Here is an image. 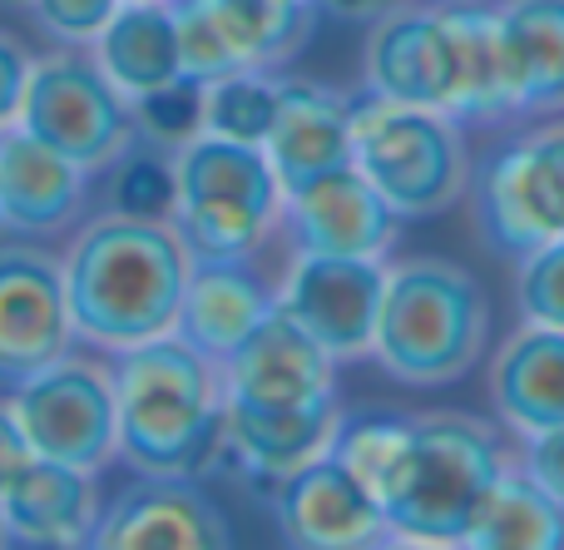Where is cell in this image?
<instances>
[{"mask_svg":"<svg viewBox=\"0 0 564 550\" xmlns=\"http://www.w3.org/2000/svg\"><path fill=\"white\" fill-rule=\"evenodd\" d=\"M115 89L134 105V99L154 95V89L184 79V60H178V30H174V6L169 0H124L115 10L99 40L89 45Z\"/></svg>","mask_w":564,"mask_h":550,"instance_id":"24","label":"cell"},{"mask_svg":"<svg viewBox=\"0 0 564 550\" xmlns=\"http://www.w3.org/2000/svg\"><path fill=\"white\" fill-rule=\"evenodd\" d=\"M351 164L377 184V194L397 208L401 224L456 208L476 179L460 119H451L446 109L391 105L371 95H357Z\"/></svg>","mask_w":564,"mask_h":550,"instance_id":"6","label":"cell"},{"mask_svg":"<svg viewBox=\"0 0 564 550\" xmlns=\"http://www.w3.org/2000/svg\"><path fill=\"white\" fill-rule=\"evenodd\" d=\"M337 357L307 337L282 308L263 317L253 337L228 357L224 373V407L243 412H312L337 402Z\"/></svg>","mask_w":564,"mask_h":550,"instance_id":"14","label":"cell"},{"mask_svg":"<svg viewBox=\"0 0 564 550\" xmlns=\"http://www.w3.org/2000/svg\"><path fill=\"white\" fill-rule=\"evenodd\" d=\"M243 69H282L302 45L322 10L288 0H208Z\"/></svg>","mask_w":564,"mask_h":550,"instance_id":"27","label":"cell"},{"mask_svg":"<svg viewBox=\"0 0 564 550\" xmlns=\"http://www.w3.org/2000/svg\"><path fill=\"white\" fill-rule=\"evenodd\" d=\"M490 412L525 442L564 427V327L520 323L490 357Z\"/></svg>","mask_w":564,"mask_h":550,"instance_id":"21","label":"cell"},{"mask_svg":"<svg viewBox=\"0 0 564 550\" xmlns=\"http://www.w3.org/2000/svg\"><path fill=\"white\" fill-rule=\"evenodd\" d=\"M10 6H20V0H10Z\"/></svg>","mask_w":564,"mask_h":550,"instance_id":"41","label":"cell"},{"mask_svg":"<svg viewBox=\"0 0 564 550\" xmlns=\"http://www.w3.org/2000/svg\"><path fill=\"white\" fill-rule=\"evenodd\" d=\"M30 69H35V55H30L10 30H0V129L20 125V105H25Z\"/></svg>","mask_w":564,"mask_h":550,"instance_id":"36","label":"cell"},{"mask_svg":"<svg viewBox=\"0 0 564 550\" xmlns=\"http://www.w3.org/2000/svg\"><path fill=\"white\" fill-rule=\"evenodd\" d=\"M89 169L50 149L30 129H0V234L6 238H55L85 218Z\"/></svg>","mask_w":564,"mask_h":550,"instance_id":"17","label":"cell"},{"mask_svg":"<svg viewBox=\"0 0 564 550\" xmlns=\"http://www.w3.org/2000/svg\"><path fill=\"white\" fill-rule=\"evenodd\" d=\"M496 35L516 119L564 115V0H496Z\"/></svg>","mask_w":564,"mask_h":550,"instance_id":"22","label":"cell"},{"mask_svg":"<svg viewBox=\"0 0 564 550\" xmlns=\"http://www.w3.org/2000/svg\"><path fill=\"white\" fill-rule=\"evenodd\" d=\"M278 109V69H234L204 85V129L208 134L263 144Z\"/></svg>","mask_w":564,"mask_h":550,"instance_id":"29","label":"cell"},{"mask_svg":"<svg viewBox=\"0 0 564 550\" xmlns=\"http://www.w3.org/2000/svg\"><path fill=\"white\" fill-rule=\"evenodd\" d=\"M273 511L282 541L302 550H361L391 536L381 502L332 452L282 476L273 486Z\"/></svg>","mask_w":564,"mask_h":550,"instance_id":"16","label":"cell"},{"mask_svg":"<svg viewBox=\"0 0 564 550\" xmlns=\"http://www.w3.org/2000/svg\"><path fill=\"white\" fill-rule=\"evenodd\" d=\"M397 0H317V10L322 15H332V20H377L381 10H391Z\"/></svg>","mask_w":564,"mask_h":550,"instance_id":"38","label":"cell"},{"mask_svg":"<svg viewBox=\"0 0 564 550\" xmlns=\"http://www.w3.org/2000/svg\"><path fill=\"white\" fill-rule=\"evenodd\" d=\"M178 198L169 224L194 258H258L278 238L282 184L263 144L224 134H188L174 149Z\"/></svg>","mask_w":564,"mask_h":550,"instance_id":"5","label":"cell"},{"mask_svg":"<svg viewBox=\"0 0 564 550\" xmlns=\"http://www.w3.org/2000/svg\"><path fill=\"white\" fill-rule=\"evenodd\" d=\"M351 115H357V95H347V89L307 75H278V109L263 154L273 164L282 194L351 164Z\"/></svg>","mask_w":564,"mask_h":550,"instance_id":"18","label":"cell"},{"mask_svg":"<svg viewBox=\"0 0 564 550\" xmlns=\"http://www.w3.org/2000/svg\"><path fill=\"white\" fill-rule=\"evenodd\" d=\"M10 407H15L20 432L35 456L69 462L95 476L119 462L115 363H99V357L69 347L65 357L10 387Z\"/></svg>","mask_w":564,"mask_h":550,"instance_id":"8","label":"cell"},{"mask_svg":"<svg viewBox=\"0 0 564 550\" xmlns=\"http://www.w3.org/2000/svg\"><path fill=\"white\" fill-rule=\"evenodd\" d=\"M79 343L59 254L35 238L0 244V387L25 382Z\"/></svg>","mask_w":564,"mask_h":550,"instance_id":"11","label":"cell"},{"mask_svg":"<svg viewBox=\"0 0 564 550\" xmlns=\"http://www.w3.org/2000/svg\"><path fill=\"white\" fill-rule=\"evenodd\" d=\"M10 541L35 550H79L95 541V526L105 516V496L95 486V472H79L69 462L30 456L25 472L0 496Z\"/></svg>","mask_w":564,"mask_h":550,"instance_id":"20","label":"cell"},{"mask_svg":"<svg viewBox=\"0 0 564 550\" xmlns=\"http://www.w3.org/2000/svg\"><path fill=\"white\" fill-rule=\"evenodd\" d=\"M59 268L79 343L115 357L174 333L194 254L169 218L105 208L69 238Z\"/></svg>","mask_w":564,"mask_h":550,"instance_id":"1","label":"cell"},{"mask_svg":"<svg viewBox=\"0 0 564 550\" xmlns=\"http://www.w3.org/2000/svg\"><path fill=\"white\" fill-rule=\"evenodd\" d=\"M278 238L288 254H327V258H381L401 238V214L377 194L357 164H341L282 194Z\"/></svg>","mask_w":564,"mask_h":550,"instance_id":"13","label":"cell"},{"mask_svg":"<svg viewBox=\"0 0 564 550\" xmlns=\"http://www.w3.org/2000/svg\"><path fill=\"white\" fill-rule=\"evenodd\" d=\"M95 550H228L234 526L198 476H139L105 502Z\"/></svg>","mask_w":564,"mask_h":550,"instance_id":"15","label":"cell"},{"mask_svg":"<svg viewBox=\"0 0 564 550\" xmlns=\"http://www.w3.org/2000/svg\"><path fill=\"white\" fill-rule=\"evenodd\" d=\"M516 462L525 466V476L540 486V492L555 496V502L564 506V427H550V432H540V436H525V446H520Z\"/></svg>","mask_w":564,"mask_h":550,"instance_id":"35","label":"cell"},{"mask_svg":"<svg viewBox=\"0 0 564 550\" xmlns=\"http://www.w3.org/2000/svg\"><path fill=\"white\" fill-rule=\"evenodd\" d=\"M278 308V283H268L253 258H194L178 303L174 333L224 367Z\"/></svg>","mask_w":564,"mask_h":550,"instance_id":"19","label":"cell"},{"mask_svg":"<svg viewBox=\"0 0 564 550\" xmlns=\"http://www.w3.org/2000/svg\"><path fill=\"white\" fill-rule=\"evenodd\" d=\"M361 95L451 115V99H456V15H451V0H436V6L397 0L371 20L367 45H361Z\"/></svg>","mask_w":564,"mask_h":550,"instance_id":"10","label":"cell"},{"mask_svg":"<svg viewBox=\"0 0 564 550\" xmlns=\"http://www.w3.org/2000/svg\"><path fill=\"white\" fill-rule=\"evenodd\" d=\"M490 347V303L476 273L451 258H387L371 357L406 387H451Z\"/></svg>","mask_w":564,"mask_h":550,"instance_id":"3","label":"cell"},{"mask_svg":"<svg viewBox=\"0 0 564 550\" xmlns=\"http://www.w3.org/2000/svg\"><path fill=\"white\" fill-rule=\"evenodd\" d=\"M381 283H387L381 258L292 254L278 283V308L307 337H317L337 363H357V357H371Z\"/></svg>","mask_w":564,"mask_h":550,"instance_id":"12","label":"cell"},{"mask_svg":"<svg viewBox=\"0 0 564 550\" xmlns=\"http://www.w3.org/2000/svg\"><path fill=\"white\" fill-rule=\"evenodd\" d=\"M109 188L105 204L119 214H139V218H169L178 198V179H174V149L154 144V139L139 134L115 164L105 169Z\"/></svg>","mask_w":564,"mask_h":550,"instance_id":"30","label":"cell"},{"mask_svg":"<svg viewBox=\"0 0 564 550\" xmlns=\"http://www.w3.org/2000/svg\"><path fill=\"white\" fill-rule=\"evenodd\" d=\"M6 546H15V541H10V526H6V511H0V550H6Z\"/></svg>","mask_w":564,"mask_h":550,"instance_id":"39","label":"cell"},{"mask_svg":"<svg viewBox=\"0 0 564 550\" xmlns=\"http://www.w3.org/2000/svg\"><path fill=\"white\" fill-rule=\"evenodd\" d=\"M174 6V30H178V60H184V75H194L198 85H214V79L243 69V60L234 55L224 25H218L214 6L208 0H169Z\"/></svg>","mask_w":564,"mask_h":550,"instance_id":"31","label":"cell"},{"mask_svg":"<svg viewBox=\"0 0 564 550\" xmlns=\"http://www.w3.org/2000/svg\"><path fill=\"white\" fill-rule=\"evenodd\" d=\"M406 436H411V417H397V412H341L327 452L337 456V462L381 502L387 486H391V476H397V466H401V456H406Z\"/></svg>","mask_w":564,"mask_h":550,"instance_id":"28","label":"cell"},{"mask_svg":"<svg viewBox=\"0 0 564 550\" xmlns=\"http://www.w3.org/2000/svg\"><path fill=\"white\" fill-rule=\"evenodd\" d=\"M124 0H20V10L30 15V25L55 45L89 50L99 40V30L115 20V10Z\"/></svg>","mask_w":564,"mask_h":550,"instance_id":"34","label":"cell"},{"mask_svg":"<svg viewBox=\"0 0 564 550\" xmlns=\"http://www.w3.org/2000/svg\"><path fill=\"white\" fill-rule=\"evenodd\" d=\"M506 466L510 456L490 422L470 412H416L406 456L381 496L391 541L466 546Z\"/></svg>","mask_w":564,"mask_h":550,"instance_id":"4","label":"cell"},{"mask_svg":"<svg viewBox=\"0 0 564 550\" xmlns=\"http://www.w3.org/2000/svg\"><path fill=\"white\" fill-rule=\"evenodd\" d=\"M341 422V407H312V412H243L224 407V452L234 456L238 476L258 486H278L312 456L332 446V432Z\"/></svg>","mask_w":564,"mask_h":550,"instance_id":"23","label":"cell"},{"mask_svg":"<svg viewBox=\"0 0 564 550\" xmlns=\"http://www.w3.org/2000/svg\"><path fill=\"white\" fill-rule=\"evenodd\" d=\"M30 442H25V432H20V417H15V407H10V392L0 397V496H6V486L15 482L20 472H25V462H30Z\"/></svg>","mask_w":564,"mask_h":550,"instance_id":"37","label":"cell"},{"mask_svg":"<svg viewBox=\"0 0 564 550\" xmlns=\"http://www.w3.org/2000/svg\"><path fill=\"white\" fill-rule=\"evenodd\" d=\"M476 184V234L500 258H520L530 248L564 238V115L530 119L520 139H510Z\"/></svg>","mask_w":564,"mask_h":550,"instance_id":"9","label":"cell"},{"mask_svg":"<svg viewBox=\"0 0 564 550\" xmlns=\"http://www.w3.org/2000/svg\"><path fill=\"white\" fill-rule=\"evenodd\" d=\"M476 550H560L564 546V506L555 496H545L525 476V466L510 456V466L500 472V482L490 486L480 521L470 531Z\"/></svg>","mask_w":564,"mask_h":550,"instance_id":"26","label":"cell"},{"mask_svg":"<svg viewBox=\"0 0 564 550\" xmlns=\"http://www.w3.org/2000/svg\"><path fill=\"white\" fill-rule=\"evenodd\" d=\"M134 125H139V134L154 139V144L178 149L188 134L204 129V85H198L194 75H184V79H174V85L154 89V95L134 99Z\"/></svg>","mask_w":564,"mask_h":550,"instance_id":"33","label":"cell"},{"mask_svg":"<svg viewBox=\"0 0 564 550\" xmlns=\"http://www.w3.org/2000/svg\"><path fill=\"white\" fill-rule=\"evenodd\" d=\"M288 6H317V0H288Z\"/></svg>","mask_w":564,"mask_h":550,"instance_id":"40","label":"cell"},{"mask_svg":"<svg viewBox=\"0 0 564 550\" xmlns=\"http://www.w3.org/2000/svg\"><path fill=\"white\" fill-rule=\"evenodd\" d=\"M451 15H456V99H451V119H460V125H506V119H516L496 35V6L451 0Z\"/></svg>","mask_w":564,"mask_h":550,"instance_id":"25","label":"cell"},{"mask_svg":"<svg viewBox=\"0 0 564 550\" xmlns=\"http://www.w3.org/2000/svg\"><path fill=\"white\" fill-rule=\"evenodd\" d=\"M516 313L520 323L564 327V238L516 258Z\"/></svg>","mask_w":564,"mask_h":550,"instance_id":"32","label":"cell"},{"mask_svg":"<svg viewBox=\"0 0 564 550\" xmlns=\"http://www.w3.org/2000/svg\"><path fill=\"white\" fill-rule=\"evenodd\" d=\"M119 462L134 476H204L224 452V373L178 333L115 353Z\"/></svg>","mask_w":564,"mask_h":550,"instance_id":"2","label":"cell"},{"mask_svg":"<svg viewBox=\"0 0 564 550\" xmlns=\"http://www.w3.org/2000/svg\"><path fill=\"white\" fill-rule=\"evenodd\" d=\"M20 129L85 164L89 174H105L139 139L134 105L115 89L99 60L75 45H55L35 60L20 105Z\"/></svg>","mask_w":564,"mask_h":550,"instance_id":"7","label":"cell"}]
</instances>
